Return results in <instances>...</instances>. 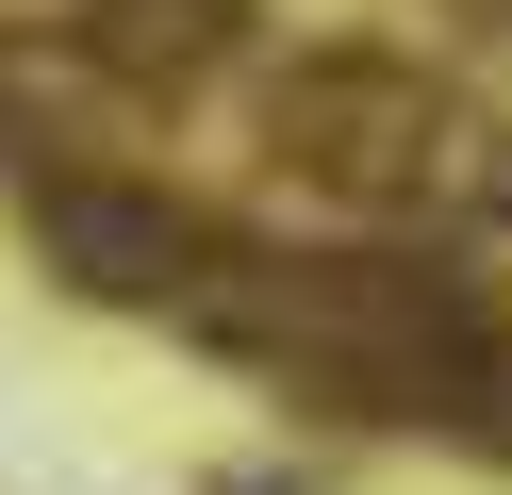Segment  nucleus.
I'll use <instances>...</instances> for the list:
<instances>
[{"mask_svg": "<svg viewBox=\"0 0 512 495\" xmlns=\"http://www.w3.org/2000/svg\"><path fill=\"white\" fill-rule=\"evenodd\" d=\"M83 50H100V83L182 99V83H215L248 50V0H83Z\"/></svg>", "mask_w": 512, "mask_h": 495, "instance_id": "obj_3", "label": "nucleus"}, {"mask_svg": "<svg viewBox=\"0 0 512 495\" xmlns=\"http://www.w3.org/2000/svg\"><path fill=\"white\" fill-rule=\"evenodd\" d=\"M34 248L67 297H116V314H182L232 248V215H199L182 182H133V165H34Z\"/></svg>", "mask_w": 512, "mask_h": 495, "instance_id": "obj_2", "label": "nucleus"}, {"mask_svg": "<svg viewBox=\"0 0 512 495\" xmlns=\"http://www.w3.org/2000/svg\"><path fill=\"white\" fill-rule=\"evenodd\" d=\"M265 132L314 198H364V215H479V198H512V132H479L397 50H298Z\"/></svg>", "mask_w": 512, "mask_h": 495, "instance_id": "obj_1", "label": "nucleus"}]
</instances>
